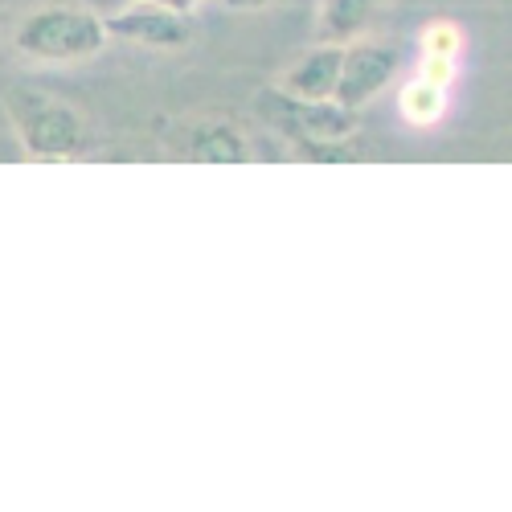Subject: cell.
<instances>
[{
  "label": "cell",
  "instance_id": "1",
  "mask_svg": "<svg viewBox=\"0 0 512 512\" xmlns=\"http://www.w3.org/2000/svg\"><path fill=\"white\" fill-rule=\"evenodd\" d=\"M5 115L29 160L62 164V160H78L91 148V127L82 119V111L50 91H37V87L5 91Z\"/></svg>",
  "mask_w": 512,
  "mask_h": 512
},
{
  "label": "cell",
  "instance_id": "2",
  "mask_svg": "<svg viewBox=\"0 0 512 512\" xmlns=\"http://www.w3.org/2000/svg\"><path fill=\"white\" fill-rule=\"evenodd\" d=\"M103 17L87 5H41L13 25V50L37 66H70L107 50Z\"/></svg>",
  "mask_w": 512,
  "mask_h": 512
},
{
  "label": "cell",
  "instance_id": "3",
  "mask_svg": "<svg viewBox=\"0 0 512 512\" xmlns=\"http://www.w3.org/2000/svg\"><path fill=\"white\" fill-rule=\"evenodd\" d=\"M254 115L291 148L312 144V140H353L361 123V111L340 107L336 99H295L279 87H267L254 95Z\"/></svg>",
  "mask_w": 512,
  "mask_h": 512
},
{
  "label": "cell",
  "instance_id": "4",
  "mask_svg": "<svg viewBox=\"0 0 512 512\" xmlns=\"http://www.w3.org/2000/svg\"><path fill=\"white\" fill-rule=\"evenodd\" d=\"M398 66H402V54L394 46L357 37L349 46H340V74H336L332 99L349 111H365L398 78Z\"/></svg>",
  "mask_w": 512,
  "mask_h": 512
},
{
  "label": "cell",
  "instance_id": "5",
  "mask_svg": "<svg viewBox=\"0 0 512 512\" xmlns=\"http://www.w3.org/2000/svg\"><path fill=\"white\" fill-rule=\"evenodd\" d=\"M107 37L127 41V46H144V50H185L193 41V25L185 13L160 9L152 0H132L119 13L103 17Z\"/></svg>",
  "mask_w": 512,
  "mask_h": 512
},
{
  "label": "cell",
  "instance_id": "6",
  "mask_svg": "<svg viewBox=\"0 0 512 512\" xmlns=\"http://www.w3.org/2000/svg\"><path fill=\"white\" fill-rule=\"evenodd\" d=\"M181 156L189 164H226V168H234V164H250L254 152H250L246 132L234 119H201L185 132Z\"/></svg>",
  "mask_w": 512,
  "mask_h": 512
},
{
  "label": "cell",
  "instance_id": "7",
  "mask_svg": "<svg viewBox=\"0 0 512 512\" xmlns=\"http://www.w3.org/2000/svg\"><path fill=\"white\" fill-rule=\"evenodd\" d=\"M336 74H340V46L320 41L316 50L300 54L279 78V91L295 95V99H332L336 91Z\"/></svg>",
  "mask_w": 512,
  "mask_h": 512
},
{
  "label": "cell",
  "instance_id": "8",
  "mask_svg": "<svg viewBox=\"0 0 512 512\" xmlns=\"http://www.w3.org/2000/svg\"><path fill=\"white\" fill-rule=\"evenodd\" d=\"M381 9H386V0H320L316 37L328 46H349L373 25Z\"/></svg>",
  "mask_w": 512,
  "mask_h": 512
},
{
  "label": "cell",
  "instance_id": "9",
  "mask_svg": "<svg viewBox=\"0 0 512 512\" xmlns=\"http://www.w3.org/2000/svg\"><path fill=\"white\" fill-rule=\"evenodd\" d=\"M447 107H451V91L435 87V82H426V78H410L402 87V95H398V111H402V119L410 127H435V123H443Z\"/></svg>",
  "mask_w": 512,
  "mask_h": 512
},
{
  "label": "cell",
  "instance_id": "10",
  "mask_svg": "<svg viewBox=\"0 0 512 512\" xmlns=\"http://www.w3.org/2000/svg\"><path fill=\"white\" fill-rule=\"evenodd\" d=\"M422 54H435V58H459L463 50V29L455 21H431L418 37Z\"/></svg>",
  "mask_w": 512,
  "mask_h": 512
},
{
  "label": "cell",
  "instance_id": "11",
  "mask_svg": "<svg viewBox=\"0 0 512 512\" xmlns=\"http://www.w3.org/2000/svg\"><path fill=\"white\" fill-rule=\"evenodd\" d=\"M455 74H459V58H435V54H422L418 78H426V82H435V87L451 91V87H455Z\"/></svg>",
  "mask_w": 512,
  "mask_h": 512
},
{
  "label": "cell",
  "instance_id": "12",
  "mask_svg": "<svg viewBox=\"0 0 512 512\" xmlns=\"http://www.w3.org/2000/svg\"><path fill=\"white\" fill-rule=\"evenodd\" d=\"M222 5H226L230 13H259V9L279 5V0H222Z\"/></svg>",
  "mask_w": 512,
  "mask_h": 512
},
{
  "label": "cell",
  "instance_id": "13",
  "mask_svg": "<svg viewBox=\"0 0 512 512\" xmlns=\"http://www.w3.org/2000/svg\"><path fill=\"white\" fill-rule=\"evenodd\" d=\"M152 5H160V9H173V13H193L197 5H205V0H152Z\"/></svg>",
  "mask_w": 512,
  "mask_h": 512
}]
</instances>
